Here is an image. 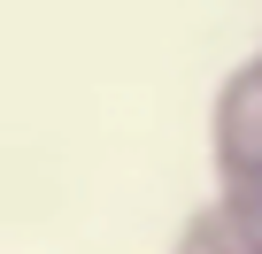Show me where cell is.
I'll list each match as a JSON object with an SVG mask.
<instances>
[{
    "mask_svg": "<svg viewBox=\"0 0 262 254\" xmlns=\"http://www.w3.org/2000/svg\"><path fill=\"white\" fill-rule=\"evenodd\" d=\"M254 54H262V47H254Z\"/></svg>",
    "mask_w": 262,
    "mask_h": 254,
    "instance_id": "cell-4",
    "label": "cell"
},
{
    "mask_svg": "<svg viewBox=\"0 0 262 254\" xmlns=\"http://www.w3.org/2000/svg\"><path fill=\"white\" fill-rule=\"evenodd\" d=\"M216 208L239 223V239L262 254V177H247V185H216Z\"/></svg>",
    "mask_w": 262,
    "mask_h": 254,
    "instance_id": "cell-3",
    "label": "cell"
},
{
    "mask_svg": "<svg viewBox=\"0 0 262 254\" xmlns=\"http://www.w3.org/2000/svg\"><path fill=\"white\" fill-rule=\"evenodd\" d=\"M208 154H216V185L262 177V54H247L216 85V100H208Z\"/></svg>",
    "mask_w": 262,
    "mask_h": 254,
    "instance_id": "cell-1",
    "label": "cell"
},
{
    "mask_svg": "<svg viewBox=\"0 0 262 254\" xmlns=\"http://www.w3.org/2000/svg\"><path fill=\"white\" fill-rule=\"evenodd\" d=\"M178 254H254L247 239H239V223L208 200V208H193L185 223H178Z\"/></svg>",
    "mask_w": 262,
    "mask_h": 254,
    "instance_id": "cell-2",
    "label": "cell"
}]
</instances>
